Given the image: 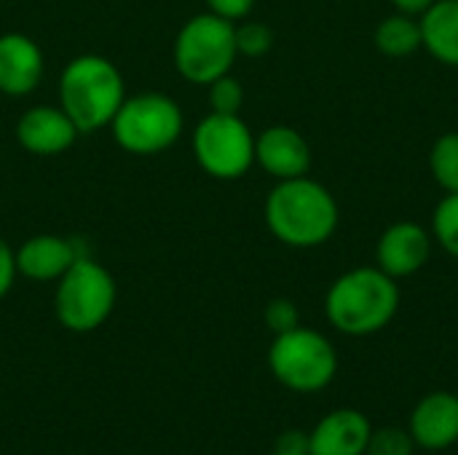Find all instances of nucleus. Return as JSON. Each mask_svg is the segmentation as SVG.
Here are the masks:
<instances>
[{
  "mask_svg": "<svg viewBox=\"0 0 458 455\" xmlns=\"http://www.w3.org/2000/svg\"><path fill=\"white\" fill-rule=\"evenodd\" d=\"M335 196L311 177L279 180L266 198V225L287 247L311 249L333 239L338 228Z\"/></svg>",
  "mask_w": 458,
  "mask_h": 455,
  "instance_id": "f257e3e1",
  "label": "nucleus"
},
{
  "mask_svg": "<svg viewBox=\"0 0 458 455\" xmlns=\"http://www.w3.org/2000/svg\"><path fill=\"white\" fill-rule=\"evenodd\" d=\"M400 308L397 279L384 274L378 265L354 268L333 282L325 298L327 322L354 338H368L381 333Z\"/></svg>",
  "mask_w": 458,
  "mask_h": 455,
  "instance_id": "f03ea898",
  "label": "nucleus"
},
{
  "mask_svg": "<svg viewBox=\"0 0 458 455\" xmlns=\"http://www.w3.org/2000/svg\"><path fill=\"white\" fill-rule=\"evenodd\" d=\"M123 99V75L107 56L81 54L70 59L59 75V107L72 118L81 134L110 126Z\"/></svg>",
  "mask_w": 458,
  "mask_h": 455,
  "instance_id": "7ed1b4c3",
  "label": "nucleus"
},
{
  "mask_svg": "<svg viewBox=\"0 0 458 455\" xmlns=\"http://www.w3.org/2000/svg\"><path fill=\"white\" fill-rule=\"evenodd\" d=\"M185 129L182 107L161 91L126 94L118 113L110 121L115 145L123 153L148 158L166 153Z\"/></svg>",
  "mask_w": 458,
  "mask_h": 455,
  "instance_id": "20e7f679",
  "label": "nucleus"
},
{
  "mask_svg": "<svg viewBox=\"0 0 458 455\" xmlns=\"http://www.w3.org/2000/svg\"><path fill=\"white\" fill-rule=\"evenodd\" d=\"M115 300L118 287L113 274L94 257L83 255L56 282L54 314L64 330L86 335L99 330L110 319Z\"/></svg>",
  "mask_w": 458,
  "mask_h": 455,
  "instance_id": "39448f33",
  "label": "nucleus"
},
{
  "mask_svg": "<svg viewBox=\"0 0 458 455\" xmlns=\"http://www.w3.org/2000/svg\"><path fill=\"white\" fill-rule=\"evenodd\" d=\"M172 56L177 72L188 83L209 86L220 75H228L239 56L236 24L209 11L196 13L180 27Z\"/></svg>",
  "mask_w": 458,
  "mask_h": 455,
  "instance_id": "423d86ee",
  "label": "nucleus"
},
{
  "mask_svg": "<svg viewBox=\"0 0 458 455\" xmlns=\"http://www.w3.org/2000/svg\"><path fill=\"white\" fill-rule=\"evenodd\" d=\"M268 367L284 389L314 394L335 381L338 351L322 333L298 324L295 330L274 335L268 349Z\"/></svg>",
  "mask_w": 458,
  "mask_h": 455,
  "instance_id": "0eeeda50",
  "label": "nucleus"
},
{
  "mask_svg": "<svg viewBox=\"0 0 458 455\" xmlns=\"http://www.w3.org/2000/svg\"><path fill=\"white\" fill-rule=\"evenodd\" d=\"M193 158L212 180H239L255 164V134L242 115L209 113L193 129Z\"/></svg>",
  "mask_w": 458,
  "mask_h": 455,
  "instance_id": "6e6552de",
  "label": "nucleus"
},
{
  "mask_svg": "<svg viewBox=\"0 0 458 455\" xmlns=\"http://www.w3.org/2000/svg\"><path fill=\"white\" fill-rule=\"evenodd\" d=\"M78 126L59 105H35L16 121V142L38 158L67 153L78 139Z\"/></svg>",
  "mask_w": 458,
  "mask_h": 455,
  "instance_id": "1a4fd4ad",
  "label": "nucleus"
},
{
  "mask_svg": "<svg viewBox=\"0 0 458 455\" xmlns=\"http://www.w3.org/2000/svg\"><path fill=\"white\" fill-rule=\"evenodd\" d=\"M408 432L421 451H448L458 442V394L432 392L416 402L408 418Z\"/></svg>",
  "mask_w": 458,
  "mask_h": 455,
  "instance_id": "9d476101",
  "label": "nucleus"
},
{
  "mask_svg": "<svg viewBox=\"0 0 458 455\" xmlns=\"http://www.w3.org/2000/svg\"><path fill=\"white\" fill-rule=\"evenodd\" d=\"M255 164L274 180L306 177L311 169V147L293 126H268L255 137Z\"/></svg>",
  "mask_w": 458,
  "mask_h": 455,
  "instance_id": "9b49d317",
  "label": "nucleus"
},
{
  "mask_svg": "<svg viewBox=\"0 0 458 455\" xmlns=\"http://www.w3.org/2000/svg\"><path fill=\"white\" fill-rule=\"evenodd\" d=\"M86 252L75 239H64L56 233H38L21 241L19 249H13L16 257V274L27 282H59L64 271L83 257Z\"/></svg>",
  "mask_w": 458,
  "mask_h": 455,
  "instance_id": "f8f14e48",
  "label": "nucleus"
},
{
  "mask_svg": "<svg viewBox=\"0 0 458 455\" xmlns=\"http://www.w3.org/2000/svg\"><path fill=\"white\" fill-rule=\"evenodd\" d=\"M46 70V56L40 46L21 32L0 35V94L5 97H30Z\"/></svg>",
  "mask_w": 458,
  "mask_h": 455,
  "instance_id": "ddd939ff",
  "label": "nucleus"
},
{
  "mask_svg": "<svg viewBox=\"0 0 458 455\" xmlns=\"http://www.w3.org/2000/svg\"><path fill=\"white\" fill-rule=\"evenodd\" d=\"M432 255V236L419 223H394L384 231L376 247V260L392 279L413 276L427 265Z\"/></svg>",
  "mask_w": 458,
  "mask_h": 455,
  "instance_id": "4468645a",
  "label": "nucleus"
},
{
  "mask_svg": "<svg viewBox=\"0 0 458 455\" xmlns=\"http://www.w3.org/2000/svg\"><path fill=\"white\" fill-rule=\"evenodd\" d=\"M373 424L365 413L341 408L327 413L309 434L311 455H365Z\"/></svg>",
  "mask_w": 458,
  "mask_h": 455,
  "instance_id": "2eb2a0df",
  "label": "nucleus"
},
{
  "mask_svg": "<svg viewBox=\"0 0 458 455\" xmlns=\"http://www.w3.org/2000/svg\"><path fill=\"white\" fill-rule=\"evenodd\" d=\"M421 48L437 62L458 67V0H435L421 16Z\"/></svg>",
  "mask_w": 458,
  "mask_h": 455,
  "instance_id": "dca6fc26",
  "label": "nucleus"
},
{
  "mask_svg": "<svg viewBox=\"0 0 458 455\" xmlns=\"http://www.w3.org/2000/svg\"><path fill=\"white\" fill-rule=\"evenodd\" d=\"M376 48L386 56H411L421 48V27L419 19L411 13H392L376 27Z\"/></svg>",
  "mask_w": 458,
  "mask_h": 455,
  "instance_id": "f3484780",
  "label": "nucleus"
},
{
  "mask_svg": "<svg viewBox=\"0 0 458 455\" xmlns=\"http://www.w3.org/2000/svg\"><path fill=\"white\" fill-rule=\"evenodd\" d=\"M429 169L445 193H458V131L437 137L429 153Z\"/></svg>",
  "mask_w": 458,
  "mask_h": 455,
  "instance_id": "a211bd4d",
  "label": "nucleus"
},
{
  "mask_svg": "<svg viewBox=\"0 0 458 455\" xmlns=\"http://www.w3.org/2000/svg\"><path fill=\"white\" fill-rule=\"evenodd\" d=\"M432 233L440 247L458 260V193H448L432 215Z\"/></svg>",
  "mask_w": 458,
  "mask_h": 455,
  "instance_id": "6ab92c4d",
  "label": "nucleus"
},
{
  "mask_svg": "<svg viewBox=\"0 0 458 455\" xmlns=\"http://www.w3.org/2000/svg\"><path fill=\"white\" fill-rule=\"evenodd\" d=\"M207 102H209V113L239 115V110L244 105V88L231 72L220 75L217 80H212L207 86Z\"/></svg>",
  "mask_w": 458,
  "mask_h": 455,
  "instance_id": "aec40b11",
  "label": "nucleus"
},
{
  "mask_svg": "<svg viewBox=\"0 0 458 455\" xmlns=\"http://www.w3.org/2000/svg\"><path fill=\"white\" fill-rule=\"evenodd\" d=\"M416 453V442L411 437L408 429L400 426H381L373 429L370 440H368V451L365 455H413Z\"/></svg>",
  "mask_w": 458,
  "mask_h": 455,
  "instance_id": "412c9836",
  "label": "nucleus"
},
{
  "mask_svg": "<svg viewBox=\"0 0 458 455\" xmlns=\"http://www.w3.org/2000/svg\"><path fill=\"white\" fill-rule=\"evenodd\" d=\"M274 46V32L268 24L263 21H244V24H236V51L242 56H250V59H258V56H266Z\"/></svg>",
  "mask_w": 458,
  "mask_h": 455,
  "instance_id": "4be33fe9",
  "label": "nucleus"
},
{
  "mask_svg": "<svg viewBox=\"0 0 458 455\" xmlns=\"http://www.w3.org/2000/svg\"><path fill=\"white\" fill-rule=\"evenodd\" d=\"M263 319L268 324V330L274 335H282L287 330H295L301 324V314H298V306L287 298H276L266 306L263 311Z\"/></svg>",
  "mask_w": 458,
  "mask_h": 455,
  "instance_id": "5701e85b",
  "label": "nucleus"
},
{
  "mask_svg": "<svg viewBox=\"0 0 458 455\" xmlns=\"http://www.w3.org/2000/svg\"><path fill=\"white\" fill-rule=\"evenodd\" d=\"M207 3V11L215 13V16H223L228 21H242L250 16V11L255 8V0H204Z\"/></svg>",
  "mask_w": 458,
  "mask_h": 455,
  "instance_id": "b1692460",
  "label": "nucleus"
},
{
  "mask_svg": "<svg viewBox=\"0 0 458 455\" xmlns=\"http://www.w3.org/2000/svg\"><path fill=\"white\" fill-rule=\"evenodd\" d=\"M16 257H13V249L11 244L0 236V300L11 292L13 282H16Z\"/></svg>",
  "mask_w": 458,
  "mask_h": 455,
  "instance_id": "393cba45",
  "label": "nucleus"
},
{
  "mask_svg": "<svg viewBox=\"0 0 458 455\" xmlns=\"http://www.w3.org/2000/svg\"><path fill=\"white\" fill-rule=\"evenodd\" d=\"M271 455H311L309 451V434L293 429V432H284L276 445H274V453Z\"/></svg>",
  "mask_w": 458,
  "mask_h": 455,
  "instance_id": "a878e982",
  "label": "nucleus"
},
{
  "mask_svg": "<svg viewBox=\"0 0 458 455\" xmlns=\"http://www.w3.org/2000/svg\"><path fill=\"white\" fill-rule=\"evenodd\" d=\"M435 0H392V5L403 13H411V16H421Z\"/></svg>",
  "mask_w": 458,
  "mask_h": 455,
  "instance_id": "bb28decb",
  "label": "nucleus"
}]
</instances>
